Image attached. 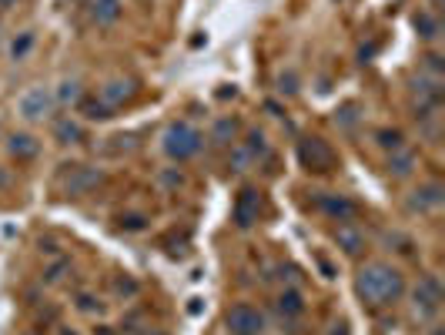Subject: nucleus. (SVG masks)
Masks as SVG:
<instances>
[{
	"instance_id": "1",
	"label": "nucleus",
	"mask_w": 445,
	"mask_h": 335,
	"mask_svg": "<svg viewBox=\"0 0 445 335\" xmlns=\"http://www.w3.org/2000/svg\"><path fill=\"white\" fill-rule=\"evenodd\" d=\"M355 292L369 309H385L405 295V279L399 268L385 265V262H372L355 275Z\"/></svg>"
},
{
	"instance_id": "2",
	"label": "nucleus",
	"mask_w": 445,
	"mask_h": 335,
	"mask_svg": "<svg viewBox=\"0 0 445 335\" xmlns=\"http://www.w3.org/2000/svg\"><path fill=\"white\" fill-rule=\"evenodd\" d=\"M201 131L198 128H191L188 121H174L168 131H164V151H168V158H174V161H188V158H195L198 151H201Z\"/></svg>"
},
{
	"instance_id": "3",
	"label": "nucleus",
	"mask_w": 445,
	"mask_h": 335,
	"mask_svg": "<svg viewBox=\"0 0 445 335\" xmlns=\"http://www.w3.org/2000/svg\"><path fill=\"white\" fill-rule=\"evenodd\" d=\"M225 325H228L231 335H261V329H265V315H261L255 305L241 302V305H231L228 309Z\"/></svg>"
},
{
	"instance_id": "4",
	"label": "nucleus",
	"mask_w": 445,
	"mask_h": 335,
	"mask_svg": "<svg viewBox=\"0 0 445 335\" xmlns=\"http://www.w3.org/2000/svg\"><path fill=\"white\" fill-rule=\"evenodd\" d=\"M412 309L422 322H432L435 315H439V309H442V285L432 275L419 282V289L412 292Z\"/></svg>"
},
{
	"instance_id": "5",
	"label": "nucleus",
	"mask_w": 445,
	"mask_h": 335,
	"mask_svg": "<svg viewBox=\"0 0 445 335\" xmlns=\"http://www.w3.org/2000/svg\"><path fill=\"white\" fill-rule=\"evenodd\" d=\"M298 158H302V165L308 171H328V168L335 165V151L322 138H305L302 145H298Z\"/></svg>"
},
{
	"instance_id": "6",
	"label": "nucleus",
	"mask_w": 445,
	"mask_h": 335,
	"mask_svg": "<svg viewBox=\"0 0 445 335\" xmlns=\"http://www.w3.org/2000/svg\"><path fill=\"white\" fill-rule=\"evenodd\" d=\"M51 108H54V94L47 88H31L17 100V111H21L24 121H44L51 114Z\"/></svg>"
},
{
	"instance_id": "7",
	"label": "nucleus",
	"mask_w": 445,
	"mask_h": 335,
	"mask_svg": "<svg viewBox=\"0 0 445 335\" xmlns=\"http://www.w3.org/2000/svg\"><path fill=\"white\" fill-rule=\"evenodd\" d=\"M258 212H261V198H258V191L245 188V191L238 195V205H235V222H238L241 228H248V225L258 222Z\"/></svg>"
},
{
	"instance_id": "8",
	"label": "nucleus",
	"mask_w": 445,
	"mask_h": 335,
	"mask_svg": "<svg viewBox=\"0 0 445 335\" xmlns=\"http://www.w3.org/2000/svg\"><path fill=\"white\" fill-rule=\"evenodd\" d=\"M104 178L98 168H71V178H67V195H87V191L94 188L98 181Z\"/></svg>"
},
{
	"instance_id": "9",
	"label": "nucleus",
	"mask_w": 445,
	"mask_h": 335,
	"mask_svg": "<svg viewBox=\"0 0 445 335\" xmlns=\"http://www.w3.org/2000/svg\"><path fill=\"white\" fill-rule=\"evenodd\" d=\"M134 81L128 78H118V81H108L104 88H101V100L108 104V108H118V104H124V100L134 98Z\"/></svg>"
},
{
	"instance_id": "10",
	"label": "nucleus",
	"mask_w": 445,
	"mask_h": 335,
	"mask_svg": "<svg viewBox=\"0 0 445 335\" xmlns=\"http://www.w3.org/2000/svg\"><path fill=\"white\" fill-rule=\"evenodd\" d=\"M121 0H87V14H91V21L98 24V27H108L121 17Z\"/></svg>"
},
{
	"instance_id": "11",
	"label": "nucleus",
	"mask_w": 445,
	"mask_h": 335,
	"mask_svg": "<svg viewBox=\"0 0 445 335\" xmlns=\"http://www.w3.org/2000/svg\"><path fill=\"white\" fill-rule=\"evenodd\" d=\"M442 205V185L439 181H429L419 191H412V208L415 212H432Z\"/></svg>"
},
{
	"instance_id": "12",
	"label": "nucleus",
	"mask_w": 445,
	"mask_h": 335,
	"mask_svg": "<svg viewBox=\"0 0 445 335\" xmlns=\"http://www.w3.org/2000/svg\"><path fill=\"white\" fill-rule=\"evenodd\" d=\"M318 208L325 215H332L335 222H348V218L355 215V205L348 198H338V195H322V198H318Z\"/></svg>"
},
{
	"instance_id": "13",
	"label": "nucleus",
	"mask_w": 445,
	"mask_h": 335,
	"mask_svg": "<svg viewBox=\"0 0 445 335\" xmlns=\"http://www.w3.org/2000/svg\"><path fill=\"white\" fill-rule=\"evenodd\" d=\"M11 155L17 158V161H31V158H37V151H41V145L34 141L31 134H11Z\"/></svg>"
},
{
	"instance_id": "14",
	"label": "nucleus",
	"mask_w": 445,
	"mask_h": 335,
	"mask_svg": "<svg viewBox=\"0 0 445 335\" xmlns=\"http://www.w3.org/2000/svg\"><path fill=\"white\" fill-rule=\"evenodd\" d=\"M335 242L345 248L348 255H355V252H362V245H365V234H362L359 228H352V225H338Z\"/></svg>"
},
{
	"instance_id": "15",
	"label": "nucleus",
	"mask_w": 445,
	"mask_h": 335,
	"mask_svg": "<svg viewBox=\"0 0 445 335\" xmlns=\"http://www.w3.org/2000/svg\"><path fill=\"white\" fill-rule=\"evenodd\" d=\"M412 168H415V155H412V151H405V148L392 151V158H389V175H395V178H405V175H409Z\"/></svg>"
},
{
	"instance_id": "16",
	"label": "nucleus",
	"mask_w": 445,
	"mask_h": 335,
	"mask_svg": "<svg viewBox=\"0 0 445 335\" xmlns=\"http://www.w3.org/2000/svg\"><path fill=\"white\" fill-rule=\"evenodd\" d=\"M415 31L422 34L425 41H435V37H439V17L429 11H419L415 14Z\"/></svg>"
},
{
	"instance_id": "17",
	"label": "nucleus",
	"mask_w": 445,
	"mask_h": 335,
	"mask_svg": "<svg viewBox=\"0 0 445 335\" xmlns=\"http://www.w3.org/2000/svg\"><path fill=\"white\" fill-rule=\"evenodd\" d=\"M54 138L61 145H74V141H81V128H77L71 118H64V121L54 124Z\"/></svg>"
},
{
	"instance_id": "18",
	"label": "nucleus",
	"mask_w": 445,
	"mask_h": 335,
	"mask_svg": "<svg viewBox=\"0 0 445 335\" xmlns=\"http://www.w3.org/2000/svg\"><path fill=\"white\" fill-rule=\"evenodd\" d=\"M278 309H282L285 315H302L305 312V302H302V295H298L295 289H288V292L278 295Z\"/></svg>"
},
{
	"instance_id": "19",
	"label": "nucleus",
	"mask_w": 445,
	"mask_h": 335,
	"mask_svg": "<svg viewBox=\"0 0 445 335\" xmlns=\"http://www.w3.org/2000/svg\"><path fill=\"white\" fill-rule=\"evenodd\" d=\"M81 111H84V118H91V121H104V118H111V108L104 104V100L81 98Z\"/></svg>"
},
{
	"instance_id": "20",
	"label": "nucleus",
	"mask_w": 445,
	"mask_h": 335,
	"mask_svg": "<svg viewBox=\"0 0 445 335\" xmlns=\"http://www.w3.org/2000/svg\"><path fill=\"white\" fill-rule=\"evenodd\" d=\"M81 98H84L81 81H64L61 91H57V100H61V104H81Z\"/></svg>"
},
{
	"instance_id": "21",
	"label": "nucleus",
	"mask_w": 445,
	"mask_h": 335,
	"mask_svg": "<svg viewBox=\"0 0 445 335\" xmlns=\"http://www.w3.org/2000/svg\"><path fill=\"white\" fill-rule=\"evenodd\" d=\"M235 131H238V124L231 121V118H221V121L215 124V131H211V138H215L218 145H228L231 138H235Z\"/></svg>"
},
{
	"instance_id": "22",
	"label": "nucleus",
	"mask_w": 445,
	"mask_h": 335,
	"mask_svg": "<svg viewBox=\"0 0 445 335\" xmlns=\"http://www.w3.org/2000/svg\"><path fill=\"white\" fill-rule=\"evenodd\" d=\"M31 47H34V34L24 31L21 37H17V41L11 44V57H14V61H24V57L31 54Z\"/></svg>"
},
{
	"instance_id": "23",
	"label": "nucleus",
	"mask_w": 445,
	"mask_h": 335,
	"mask_svg": "<svg viewBox=\"0 0 445 335\" xmlns=\"http://www.w3.org/2000/svg\"><path fill=\"white\" fill-rule=\"evenodd\" d=\"M379 145L392 148V151H399V148H402V134H399V131H379Z\"/></svg>"
},
{
	"instance_id": "24",
	"label": "nucleus",
	"mask_w": 445,
	"mask_h": 335,
	"mask_svg": "<svg viewBox=\"0 0 445 335\" xmlns=\"http://www.w3.org/2000/svg\"><path fill=\"white\" fill-rule=\"evenodd\" d=\"M265 148H268V145H265V134H261V131H251V134H248V151H251V155H255V158L265 155Z\"/></svg>"
},
{
	"instance_id": "25",
	"label": "nucleus",
	"mask_w": 445,
	"mask_h": 335,
	"mask_svg": "<svg viewBox=\"0 0 445 335\" xmlns=\"http://www.w3.org/2000/svg\"><path fill=\"white\" fill-rule=\"evenodd\" d=\"M251 161H255V155H251L248 148H238V151H235V171H248Z\"/></svg>"
},
{
	"instance_id": "26",
	"label": "nucleus",
	"mask_w": 445,
	"mask_h": 335,
	"mask_svg": "<svg viewBox=\"0 0 445 335\" xmlns=\"http://www.w3.org/2000/svg\"><path fill=\"white\" fill-rule=\"evenodd\" d=\"M295 84H298V81H295V74H292V71L278 78V91H282V94H295V91H298Z\"/></svg>"
},
{
	"instance_id": "27",
	"label": "nucleus",
	"mask_w": 445,
	"mask_h": 335,
	"mask_svg": "<svg viewBox=\"0 0 445 335\" xmlns=\"http://www.w3.org/2000/svg\"><path fill=\"white\" fill-rule=\"evenodd\" d=\"M121 228H128V232H141L144 218H141V215H128V218H121Z\"/></svg>"
},
{
	"instance_id": "28",
	"label": "nucleus",
	"mask_w": 445,
	"mask_h": 335,
	"mask_svg": "<svg viewBox=\"0 0 445 335\" xmlns=\"http://www.w3.org/2000/svg\"><path fill=\"white\" fill-rule=\"evenodd\" d=\"M161 181H164V185H171V188H178V185H185V178H181L178 171H164V175H161Z\"/></svg>"
},
{
	"instance_id": "29",
	"label": "nucleus",
	"mask_w": 445,
	"mask_h": 335,
	"mask_svg": "<svg viewBox=\"0 0 445 335\" xmlns=\"http://www.w3.org/2000/svg\"><path fill=\"white\" fill-rule=\"evenodd\" d=\"M81 309H84V312H91V309H94V299H91V295H81Z\"/></svg>"
},
{
	"instance_id": "30",
	"label": "nucleus",
	"mask_w": 445,
	"mask_h": 335,
	"mask_svg": "<svg viewBox=\"0 0 445 335\" xmlns=\"http://www.w3.org/2000/svg\"><path fill=\"white\" fill-rule=\"evenodd\" d=\"M14 4H17V0H0V11H11Z\"/></svg>"
},
{
	"instance_id": "31",
	"label": "nucleus",
	"mask_w": 445,
	"mask_h": 335,
	"mask_svg": "<svg viewBox=\"0 0 445 335\" xmlns=\"http://www.w3.org/2000/svg\"><path fill=\"white\" fill-rule=\"evenodd\" d=\"M429 335H445V329H439V325H435V329H432V332H429Z\"/></svg>"
},
{
	"instance_id": "32",
	"label": "nucleus",
	"mask_w": 445,
	"mask_h": 335,
	"mask_svg": "<svg viewBox=\"0 0 445 335\" xmlns=\"http://www.w3.org/2000/svg\"><path fill=\"white\" fill-rule=\"evenodd\" d=\"M64 335H74V332H64Z\"/></svg>"
}]
</instances>
